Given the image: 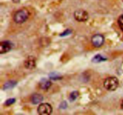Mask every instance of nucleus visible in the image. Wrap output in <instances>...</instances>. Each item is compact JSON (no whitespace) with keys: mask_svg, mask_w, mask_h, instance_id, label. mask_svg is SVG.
<instances>
[{"mask_svg":"<svg viewBox=\"0 0 123 115\" xmlns=\"http://www.w3.org/2000/svg\"><path fill=\"white\" fill-rule=\"evenodd\" d=\"M30 16V13L26 9H21L18 10L14 14L13 19L16 23L21 24L26 21Z\"/></svg>","mask_w":123,"mask_h":115,"instance_id":"1","label":"nucleus"},{"mask_svg":"<svg viewBox=\"0 0 123 115\" xmlns=\"http://www.w3.org/2000/svg\"><path fill=\"white\" fill-rule=\"evenodd\" d=\"M119 85V81L116 77L112 76L108 78L104 82V87L107 90L114 91L118 88Z\"/></svg>","mask_w":123,"mask_h":115,"instance_id":"2","label":"nucleus"},{"mask_svg":"<svg viewBox=\"0 0 123 115\" xmlns=\"http://www.w3.org/2000/svg\"><path fill=\"white\" fill-rule=\"evenodd\" d=\"M37 112L41 115H50L52 112V107L49 103H42L38 106Z\"/></svg>","mask_w":123,"mask_h":115,"instance_id":"3","label":"nucleus"},{"mask_svg":"<svg viewBox=\"0 0 123 115\" xmlns=\"http://www.w3.org/2000/svg\"><path fill=\"white\" fill-rule=\"evenodd\" d=\"M74 19L79 21H85L88 19V13L84 10H78L74 13Z\"/></svg>","mask_w":123,"mask_h":115,"instance_id":"4","label":"nucleus"},{"mask_svg":"<svg viewBox=\"0 0 123 115\" xmlns=\"http://www.w3.org/2000/svg\"><path fill=\"white\" fill-rule=\"evenodd\" d=\"M105 42V38L102 35H94L91 38V43L96 48H99L103 45Z\"/></svg>","mask_w":123,"mask_h":115,"instance_id":"5","label":"nucleus"},{"mask_svg":"<svg viewBox=\"0 0 123 115\" xmlns=\"http://www.w3.org/2000/svg\"><path fill=\"white\" fill-rule=\"evenodd\" d=\"M13 47V44L8 41H2L0 43V53L4 54L8 52Z\"/></svg>","mask_w":123,"mask_h":115,"instance_id":"6","label":"nucleus"},{"mask_svg":"<svg viewBox=\"0 0 123 115\" xmlns=\"http://www.w3.org/2000/svg\"><path fill=\"white\" fill-rule=\"evenodd\" d=\"M24 66L25 68L28 69H32L36 67V58L32 56H29L24 62Z\"/></svg>","mask_w":123,"mask_h":115,"instance_id":"7","label":"nucleus"},{"mask_svg":"<svg viewBox=\"0 0 123 115\" xmlns=\"http://www.w3.org/2000/svg\"><path fill=\"white\" fill-rule=\"evenodd\" d=\"M51 82L46 78H43L39 82V87L43 90H48L51 86Z\"/></svg>","mask_w":123,"mask_h":115,"instance_id":"8","label":"nucleus"},{"mask_svg":"<svg viewBox=\"0 0 123 115\" xmlns=\"http://www.w3.org/2000/svg\"><path fill=\"white\" fill-rule=\"evenodd\" d=\"M43 100V97L42 96V94L36 93L32 95L31 98V101L32 104L34 105H37L42 102Z\"/></svg>","mask_w":123,"mask_h":115,"instance_id":"9","label":"nucleus"},{"mask_svg":"<svg viewBox=\"0 0 123 115\" xmlns=\"http://www.w3.org/2000/svg\"><path fill=\"white\" fill-rule=\"evenodd\" d=\"M106 58L105 57H103V56H102V55L97 54L92 58V62L93 63H100V62L106 61Z\"/></svg>","mask_w":123,"mask_h":115,"instance_id":"10","label":"nucleus"},{"mask_svg":"<svg viewBox=\"0 0 123 115\" xmlns=\"http://www.w3.org/2000/svg\"><path fill=\"white\" fill-rule=\"evenodd\" d=\"M17 84V82L15 81H8V82H6L4 85V89H8L13 88L15 87L16 85Z\"/></svg>","mask_w":123,"mask_h":115,"instance_id":"11","label":"nucleus"},{"mask_svg":"<svg viewBox=\"0 0 123 115\" xmlns=\"http://www.w3.org/2000/svg\"><path fill=\"white\" fill-rule=\"evenodd\" d=\"M49 78L52 80H58L62 78V76L60 73L56 72H51L49 75Z\"/></svg>","mask_w":123,"mask_h":115,"instance_id":"12","label":"nucleus"},{"mask_svg":"<svg viewBox=\"0 0 123 115\" xmlns=\"http://www.w3.org/2000/svg\"><path fill=\"white\" fill-rule=\"evenodd\" d=\"M78 96H79V93L77 91H74L72 92L70 95L69 100H70V101H74L78 97Z\"/></svg>","mask_w":123,"mask_h":115,"instance_id":"13","label":"nucleus"},{"mask_svg":"<svg viewBox=\"0 0 123 115\" xmlns=\"http://www.w3.org/2000/svg\"><path fill=\"white\" fill-rule=\"evenodd\" d=\"M16 101V99H8V100H6V103H4V105H6V106H10V105H13V104H14V103H15Z\"/></svg>","mask_w":123,"mask_h":115,"instance_id":"14","label":"nucleus"},{"mask_svg":"<svg viewBox=\"0 0 123 115\" xmlns=\"http://www.w3.org/2000/svg\"><path fill=\"white\" fill-rule=\"evenodd\" d=\"M118 23L120 29L123 31V15L121 16L118 20Z\"/></svg>","mask_w":123,"mask_h":115,"instance_id":"15","label":"nucleus"},{"mask_svg":"<svg viewBox=\"0 0 123 115\" xmlns=\"http://www.w3.org/2000/svg\"><path fill=\"white\" fill-rule=\"evenodd\" d=\"M71 32H72V31H71L70 30L67 29V30H66V31H64V32L63 33H62V34L60 35V36H61V37H64V36L68 35L70 34Z\"/></svg>","mask_w":123,"mask_h":115,"instance_id":"16","label":"nucleus"},{"mask_svg":"<svg viewBox=\"0 0 123 115\" xmlns=\"http://www.w3.org/2000/svg\"><path fill=\"white\" fill-rule=\"evenodd\" d=\"M67 103H66V102H65V101L62 102V105H60V107H61V109H66V107H67Z\"/></svg>","mask_w":123,"mask_h":115,"instance_id":"17","label":"nucleus"},{"mask_svg":"<svg viewBox=\"0 0 123 115\" xmlns=\"http://www.w3.org/2000/svg\"><path fill=\"white\" fill-rule=\"evenodd\" d=\"M13 1L15 3H18V2H20V0H13Z\"/></svg>","mask_w":123,"mask_h":115,"instance_id":"18","label":"nucleus"},{"mask_svg":"<svg viewBox=\"0 0 123 115\" xmlns=\"http://www.w3.org/2000/svg\"><path fill=\"white\" fill-rule=\"evenodd\" d=\"M121 107L122 109H123V101H122V103H121Z\"/></svg>","mask_w":123,"mask_h":115,"instance_id":"19","label":"nucleus"}]
</instances>
